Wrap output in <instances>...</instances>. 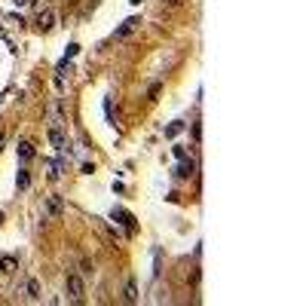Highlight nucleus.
I'll return each instance as SVG.
<instances>
[{
	"mask_svg": "<svg viewBox=\"0 0 306 306\" xmlns=\"http://www.w3.org/2000/svg\"><path fill=\"white\" fill-rule=\"evenodd\" d=\"M49 141H52V144L59 147V150H64V135H61V129H59V126H52V129H49Z\"/></svg>",
	"mask_w": 306,
	"mask_h": 306,
	"instance_id": "8",
	"label": "nucleus"
},
{
	"mask_svg": "<svg viewBox=\"0 0 306 306\" xmlns=\"http://www.w3.org/2000/svg\"><path fill=\"white\" fill-rule=\"evenodd\" d=\"M15 184H18V187H22V190H25L28 184H31V175H28V171H25V168H18V175H15Z\"/></svg>",
	"mask_w": 306,
	"mask_h": 306,
	"instance_id": "10",
	"label": "nucleus"
},
{
	"mask_svg": "<svg viewBox=\"0 0 306 306\" xmlns=\"http://www.w3.org/2000/svg\"><path fill=\"white\" fill-rule=\"evenodd\" d=\"M0 147H3V132H0Z\"/></svg>",
	"mask_w": 306,
	"mask_h": 306,
	"instance_id": "16",
	"label": "nucleus"
},
{
	"mask_svg": "<svg viewBox=\"0 0 306 306\" xmlns=\"http://www.w3.org/2000/svg\"><path fill=\"white\" fill-rule=\"evenodd\" d=\"M46 168H49V178H52V181L61 178V162H46Z\"/></svg>",
	"mask_w": 306,
	"mask_h": 306,
	"instance_id": "9",
	"label": "nucleus"
},
{
	"mask_svg": "<svg viewBox=\"0 0 306 306\" xmlns=\"http://www.w3.org/2000/svg\"><path fill=\"white\" fill-rule=\"evenodd\" d=\"M28 297H31V300H37V297H40V285H37L34 279L28 282Z\"/></svg>",
	"mask_w": 306,
	"mask_h": 306,
	"instance_id": "13",
	"label": "nucleus"
},
{
	"mask_svg": "<svg viewBox=\"0 0 306 306\" xmlns=\"http://www.w3.org/2000/svg\"><path fill=\"white\" fill-rule=\"evenodd\" d=\"M13 3H28V0H13Z\"/></svg>",
	"mask_w": 306,
	"mask_h": 306,
	"instance_id": "17",
	"label": "nucleus"
},
{
	"mask_svg": "<svg viewBox=\"0 0 306 306\" xmlns=\"http://www.w3.org/2000/svg\"><path fill=\"white\" fill-rule=\"evenodd\" d=\"M181 129H184V126H181V122H175V126H168V129H166V135H168V138H175Z\"/></svg>",
	"mask_w": 306,
	"mask_h": 306,
	"instance_id": "15",
	"label": "nucleus"
},
{
	"mask_svg": "<svg viewBox=\"0 0 306 306\" xmlns=\"http://www.w3.org/2000/svg\"><path fill=\"white\" fill-rule=\"evenodd\" d=\"M64 288H68V294L74 300H83V294H86V285L80 275H68V282H64Z\"/></svg>",
	"mask_w": 306,
	"mask_h": 306,
	"instance_id": "1",
	"label": "nucleus"
},
{
	"mask_svg": "<svg viewBox=\"0 0 306 306\" xmlns=\"http://www.w3.org/2000/svg\"><path fill=\"white\" fill-rule=\"evenodd\" d=\"M126 300H129V303H135V300H138V288H135V282H126Z\"/></svg>",
	"mask_w": 306,
	"mask_h": 306,
	"instance_id": "11",
	"label": "nucleus"
},
{
	"mask_svg": "<svg viewBox=\"0 0 306 306\" xmlns=\"http://www.w3.org/2000/svg\"><path fill=\"white\" fill-rule=\"evenodd\" d=\"M113 221H120L122 227L129 230V233H132V230H135V217H132L129 212H122V208H113Z\"/></svg>",
	"mask_w": 306,
	"mask_h": 306,
	"instance_id": "4",
	"label": "nucleus"
},
{
	"mask_svg": "<svg viewBox=\"0 0 306 306\" xmlns=\"http://www.w3.org/2000/svg\"><path fill=\"white\" fill-rule=\"evenodd\" d=\"M104 113H107V122H113V104H110V98H104Z\"/></svg>",
	"mask_w": 306,
	"mask_h": 306,
	"instance_id": "14",
	"label": "nucleus"
},
{
	"mask_svg": "<svg viewBox=\"0 0 306 306\" xmlns=\"http://www.w3.org/2000/svg\"><path fill=\"white\" fill-rule=\"evenodd\" d=\"M193 168H196L193 159H181V166L175 168V175H178V178H190V175H193Z\"/></svg>",
	"mask_w": 306,
	"mask_h": 306,
	"instance_id": "5",
	"label": "nucleus"
},
{
	"mask_svg": "<svg viewBox=\"0 0 306 306\" xmlns=\"http://www.w3.org/2000/svg\"><path fill=\"white\" fill-rule=\"evenodd\" d=\"M37 28H40V31H52L55 28V13L52 9H40V13H37Z\"/></svg>",
	"mask_w": 306,
	"mask_h": 306,
	"instance_id": "2",
	"label": "nucleus"
},
{
	"mask_svg": "<svg viewBox=\"0 0 306 306\" xmlns=\"http://www.w3.org/2000/svg\"><path fill=\"white\" fill-rule=\"evenodd\" d=\"M61 212H64L61 196H49V199H46V214H49V217H61Z\"/></svg>",
	"mask_w": 306,
	"mask_h": 306,
	"instance_id": "3",
	"label": "nucleus"
},
{
	"mask_svg": "<svg viewBox=\"0 0 306 306\" xmlns=\"http://www.w3.org/2000/svg\"><path fill=\"white\" fill-rule=\"evenodd\" d=\"M15 266H18V263L13 260V257H0V270H3V273H13Z\"/></svg>",
	"mask_w": 306,
	"mask_h": 306,
	"instance_id": "12",
	"label": "nucleus"
},
{
	"mask_svg": "<svg viewBox=\"0 0 306 306\" xmlns=\"http://www.w3.org/2000/svg\"><path fill=\"white\" fill-rule=\"evenodd\" d=\"M135 28H138V18H126V22L117 28V34H113V37H126V34L135 31Z\"/></svg>",
	"mask_w": 306,
	"mask_h": 306,
	"instance_id": "6",
	"label": "nucleus"
},
{
	"mask_svg": "<svg viewBox=\"0 0 306 306\" xmlns=\"http://www.w3.org/2000/svg\"><path fill=\"white\" fill-rule=\"evenodd\" d=\"M129 3H135V6H138V3H141V0H129Z\"/></svg>",
	"mask_w": 306,
	"mask_h": 306,
	"instance_id": "18",
	"label": "nucleus"
},
{
	"mask_svg": "<svg viewBox=\"0 0 306 306\" xmlns=\"http://www.w3.org/2000/svg\"><path fill=\"white\" fill-rule=\"evenodd\" d=\"M18 156H22L25 162L34 159V144H31V141H18Z\"/></svg>",
	"mask_w": 306,
	"mask_h": 306,
	"instance_id": "7",
	"label": "nucleus"
}]
</instances>
